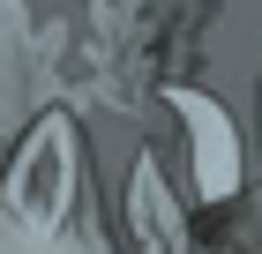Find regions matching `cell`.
Instances as JSON below:
<instances>
[{"instance_id":"1","label":"cell","mask_w":262,"mask_h":254,"mask_svg":"<svg viewBox=\"0 0 262 254\" xmlns=\"http://www.w3.org/2000/svg\"><path fill=\"white\" fill-rule=\"evenodd\" d=\"M0 254H113L82 210V150L68 112H45L15 150L0 187Z\"/></svg>"},{"instance_id":"2","label":"cell","mask_w":262,"mask_h":254,"mask_svg":"<svg viewBox=\"0 0 262 254\" xmlns=\"http://www.w3.org/2000/svg\"><path fill=\"white\" fill-rule=\"evenodd\" d=\"M165 105H172V112H180V127H187L195 202H202V210H225V202L240 195V179H247V150H240L232 112H225L210 90H187V82H172V90H165Z\"/></svg>"},{"instance_id":"3","label":"cell","mask_w":262,"mask_h":254,"mask_svg":"<svg viewBox=\"0 0 262 254\" xmlns=\"http://www.w3.org/2000/svg\"><path fill=\"white\" fill-rule=\"evenodd\" d=\"M127 217H135L142 254H195V239H187V210H180L172 179H165V165H158L150 150H142L135 172H127Z\"/></svg>"}]
</instances>
